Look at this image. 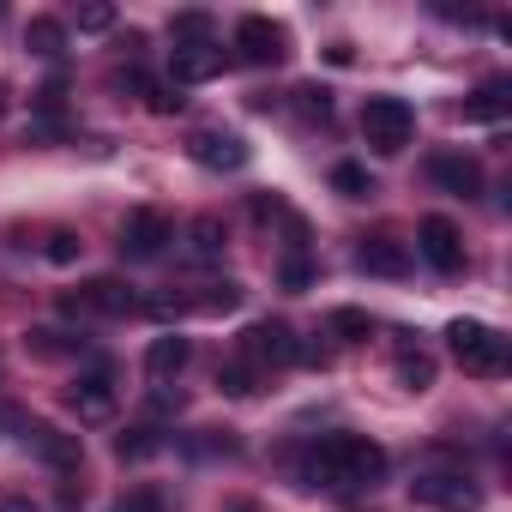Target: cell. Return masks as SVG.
I'll use <instances>...</instances> for the list:
<instances>
[{"instance_id": "15", "label": "cell", "mask_w": 512, "mask_h": 512, "mask_svg": "<svg viewBox=\"0 0 512 512\" xmlns=\"http://www.w3.org/2000/svg\"><path fill=\"white\" fill-rule=\"evenodd\" d=\"M175 91L181 85H205V79H217L223 73V49L217 43H187V49H175Z\"/></svg>"}, {"instance_id": "35", "label": "cell", "mask_w": 512, "mask_h": 512, "mask_svg": "<svg viewBox=\"0 0 512 512\" xmlns=\"http://www.w3.org/2000/svg\"><path fill=\"white\" fill-rule=\"evenodd\" d=\"M0 121H7V85H0Z\"/></svg>"}, {"instance_id": "19", "label": "cell", "mask_w": 512, "mask_h": 512, "mask_svg": "<svg viewBox=\"0 0 512 512\" xmlns=\"http://www.w3.org/2000/svg\"><path fill=\"white\" fill-rule=\"evenodd\" d=\"M398 380H404L410 392H428V386H434V356L404 344V350H398Z\"/></svg>"}, {"instance_id": "31", "label": "cell", "mask_w": 512, "mask_h": 512, "mask_svg": "<svg viewBox=\"0 0 512 512\" xmlns=\"http://www.w3.org/2000/svg\"><path fill=\"white\" fill-rule=\"evenodd\" d=\"M25 344H31V356H61V350H67V344H61V332H43V326H37V332H25Z\"/></svg>"}, {"instance_id": "10", "label": "cell", "mask_w": 512, "mask_h": 512, "mask_svg": "<svg viewBox=\"0 0 512 512\" xmlns=\"http://www.w3.org/2000/svg\"><path fill=\"white\" fill-rule=\"evenodd\" d=\"M422 260L434 266V272H464V235H458V223L452 217H428L422 223Z\"/></svg>"}, {"instance_id": "30", "label": "cell", "mask_w": 512, "mask_h": 512, "mask_svg": "<svg viewBox=\"0 0 512 512\" xmlns=\"http://www.w3.org/2000/svg\"><path fill=\"white\" fill-rule=\"evenodd\" d=\"M314 284V266L302 260V253H296V260H284V290H308Z\"/></svg>"}, {"instance_id": "18", "label": "cell", "mask_w": 512, "mask_h": 512, "mask_svg": "<svg viewBox=\"0 0 512 512\" xmlns=\"http://www.w3.org/2000/svg\"><path fill=\"white\" fill-rule=\"evenodd\" d=\"M163 452V434L157 428H127L121 440H115V458L121 464H145V458H157Z\"/></svg>"}, {"instance_id": "20", "label": "cell", "mask_w": 512, "mask_h": 512, "mask_svg": "<svg viewBox=\"0 0 512 512\" xmlns=\"http://www.w3.org/2000/svg\"><path fill=\"white\" fill-rule=\"evenodd\" d=\"M223 223L217 217H199L193 229H187V253H193V260H217V253H223Z\"/></svg>"}, {"instance_id": "24", "label": "cell", "mask_w": 512, "mask_h": 512, "mask_svg": "<svg viewBox=\"0 0 512 512\" xmlns=\"http://www.w3.org/2000/svg\"><path fill=\"white\" fill-rule=\"evenodd\" d=\"M368 332H374V320H368L362 308H338V314H332V338H344V344H362Z\"/></svg>"}, {"instance_id": "34", "label": "cell", "mask_w": 512, "mask_h": 512, "mask_svg": "<svg viewBox=\"0 0 512 512\" xmlns=\"http://www.w3.org/2000/svg\"><path fill=\"white\" fill-rule=\"evenodd\" d=\"M0 512H43V506H31V500H0Z\"/></svg>"}, {"instance_id": "7", "label": "cell", "mask_w": 512, "mask_h": 512, "mask_svg": "<svg viewBox=\"0 0 512 512\" xmlns=\"http://www.w3.org/2000/svg\"><path fill=\"white\" fill-rule=\"evenodd\" d=\"M235 49H241L247 67H278V61L290 55V49H284V25H272V19H260V13L235 25Z\"/></svg>"}, {"instance_id": "11", "label": "cell", "mask_w": 512, "mask_h": 512, "mask_svg": "<svg viewBox=\"0 0 512 512\" xmlns=\"http://www.w3.org/2000/svg\"><path fill=\"white\" fill-rule=\"evenodd\" d=\"M67 404H73L79 422H109L115 416V380L109 374H79L67 386Z\"/></svg>"}, {"instance_id": "12", "label": "cell", "mask_w": 512, "mask_h": 512, "mask_svg": "<svg viewBox=\"0 0 512 512\" xmlns=\"http://www.w3.org/2000/svg\"><path fill=\"white\" fill-rule=\"evenodd\" d=\"M356 266H362L368 278H404V272H410V247H404L398 235H368V241L356 247Z\"/></svg>"}, {"instance_id": "28", "label": "cell", "mask_w": 512, "mask_h": 512, "mask_svg": "<svg viewBox=\"0 0 512 512\" xmlns=\"http://www.w3.org/2000/svg\"><path fill=\"white\" fill-rule=\"evenodd\" d=\"M217 386H223L229 398H247V392H253V368H247V362H229V368L217 374Z\"/></svg>"}, {"instance_id": "2", "label": "cell", "mask_w": 512, "mask_h": 512, "mask_svg": "<svg viewBox=\"0 0 512 512\" xmlns=\"http://www.w3.org/2000/svg\"><path fill=\"white\" fill-rule=\"evenodd\" d=\"M362 139H368L374 151L398 157V151L416 139V109H410L404 97H368V109H362Z\"/></svg>"}, {"instance_id": "29", "label": "cell", "mask_w": 512, "mask_h": 512, "mask_svg": "<svg viewBox=\"0 0 512 512\" xmlns=\"http://www.w3.org/2000/svg\"><path fill=\"white\" fill-rule=\"evenodd\" d=\"M115 512H169V506H163V494H157V488H133Z\"/></svg>"}, {"instance_id": "1", "label": "cell", "mask_w": 512, "mask_h": 512, "mask_svg": "<svg viewBox=\"0 0 512 512\" xmlns=\"http://www.w3.org/2000/svg\"><path fill=\"white\" fill-rule=\"evenodd\" d=\"M386 476V452L368 434H320L302 458V488H332V494H362Z\"/></svg>"}, {"instance_id": "33", "label": "cell", "mask_w": 512, "mask_h": 512, "mask_svg": "<svg viewBox=\"0 0 512 512\" xmlns=\"http://www.w3.org/2000/svg\"><path fill=\"white\" fill-rule=\"evenodd\" d=\"M302 103H308V115H320V121L332 115V91H320V85H308V91H302Z\"/></svg>"}, {"instance_id": "3", "label": "cell", "mask_w": 512, "mask_h": 512, "mask_svg": "<svg viewBox=\"0 0 512 512\" xmlns=\"http://www.w3.org/2000/svg\"><path fill=\"white\" fill-rule=\"evenodd\" d=\"M410 494H416L422 506H440V512H476V500H482V488H476V476H470V470H452V464H434V470H416V482H410Z\"/></svg>"}, {"instance_id": "17", "label": "cell", "mask_w": 512, "mask_h": 512, "mask_svg": "<svg viewBox=\"0 0 512 512\" xmlns=\"http://www.w3.org/2000/svg\"><path fill=\"white\" fill-rule=\"evenodd\" d=\"M506 97H512V85H506V79H488V85L464 103V115H470V121H500V115H506Z\"/></svg>"}, {"instance_id": "22", "label": "cell", "mask_w": 512, "mask_h": 512, "mask_svg": "<svg viewBox=\"0 0 512 512\" xmlns=\"http://www.w3.org/2000/svg\"><path fill=\"white\" fill-rule=\"evenodd\" d=\"M332 187H338L344 199H368V193H374V175H368L362 163H338V169H332Z\"/></svg>"}, {"instance_id": "32", "label": "cell", "mask_w": 512, "mask_h": 512, "mask_svg": "<svg viewBox=\"0 0 512 512\" xmlns=\"http://www.w3.org/2000/svg\"><path fill=\"white\" fill-rule=\"evenodd\" d=\"M109 25H115L109 7H85V13H79V31H109Z\"/></svg>"}, {"instance_id": "27", "label": "cell", "mask_w": 512, "mask_h": 512, "mask_svg": "<svg viewBox=\"0 0 512 512\" xmlns=\"http://www.w3.org/2000/svg\"><path fill=\"white\" fill-rule=\"evenodd\" d=\"M235 302H241V284L223 278V284H211V296H199L193 308H199V314H223V308H235Z\"/></svg>"}, {"instance_id": "9", "label": "cell", "mask_w": 512, "mask_h": 512, "mask_svg": "<svg viewBox=\"0 0 512 512\" xmlns=\"http://www.w3.org/2000/svg\"><path fill=\"white\" fill-rule=\"evenodd\" d=\"M61 308H67L73 320H79V314H133V308H139V296H133L121 278H91V284H85L79 296H67Z\"/></svg>"}, {"instance_id": "13", "label": "cell", "mask_w": 512, "mask_h": 512, "mask_svg": "<svg viewBox=\"0 0 512 512\" xmlns=\"http://www.w3.org/2000/svg\"><path fill=\"white\" fill-rule=\"evenodd\" d=\"M31 452L49 464V470H79V458H85V446H79V434H61L55 422H31Z\"/></svg>"}, {"instance_id": "25", "label": "cell", "mask_w": 512, "mask_h": 512, "mask_svg": "<svg viewBox=\"0 0 512 512\" xmlns=\"http://www.w3.org/2000/svg\"><path fill=\"white\" fill-rule=\"evenodd\" d=\"M169 31H175V49H187V43H211V19H205V13H181Z\"/></svg>"}, {"instance_id": "5", "label": "cell", "mask_w": 512, "mask_h": 512, "mask_svg": "<svg viewBox=\"0 0 512 512\" xmlns=\"http://www.w3.org/2000/svg\"><path fill=\"white\" fill-rule=\"evenodd\" d=\"M296 332L284 326V320H253L247 332H241V362L247 368H290L296 362Z\"/></svg>"}, {"instance_id": "21", "label": "cell", "mask_w": 512, "mask_h": 512, "mask_svg": "<svg viewBox=\"0 0 512 512\" xmlns=\"http://www.w3.org/2000/svg\"><path fill=\"white\" fill-rule=\"evenodd\" d=\"M25 49H37V55H61V49H67V31H61L55 19H31V31H25Z\"/></svg>"}, {"instance_id": "26", "label": "cell", "mask_w": 512, "mask_h": 512, "mask_svg": "<svg viewBox=\"0 0 512 512\" xmlns=\"http://www.w3.org/2000/svg\"><path fill=\"white\" fill-rule=\"evenodd\" d=\"M79 247H85V241H79L73 229H55L43 253H49V266H73V260H79Z\"/></svg>"}, {"instance_id": "16", "label": "cell", "mask_w": 512, "mask_h": 512, "mask_svg": "<svg viewBox=\"0 0 512 512\" xmlns=\"http://www.w3.org/2000/svg\"><path fill=\"white\" fill-rule=\"evenodd\" d=\"M187 356H193V344H187L181 332H169V338H151L145 368H151V380H169V374H181V368H187Z\"/></svg>"}, {"instance_id": "14", "label": "cell", "mask_w": 512, "mask_h": 512, "mask_svg": "<svg viewBox=\"0 0 512 512\" xmlns=\"http://www.w3.org/2000/svg\"><path fill=\"white\" fill-rule=\"evenodd\" d=\"M428 175H434L446 193H458V199H476V193H482V163L464 157V151H440V157L428 163Z\"/></svg>"}, {"instance_id": "8", "label": "cell", "mask_w": 512, "mask_h": 512, "mask_svg": "<svg viewBox=\"0 0 512 512\" xmlns=\"http://www.w3.org/2000/svg\"><path fill=\"white\" fill-rule=\"evenodd\" d=\"M187 157H193L199 169H241V163H247V139L229 133V127H199V133L187 139Z\"/></svg>"}, {"instance_id": "6", "label": "cell", "mask_w": 512, "mask_h": 512, "mask_svg": "<svg viewBox=\"0 0 512 512\" xmlns=\"http://www.w3.org/2000/svg\"><path fill=\"white\" fill-rule=\"evenodd\" d=\"M169 241H175V229H169L163 211H133L121 223V260H157Z\"/></svg>"}, {"instance_id": "23", "label": "cell", "mask_w": 512, "mask_h": 512, "mask_svg": "<svg viewBox=\"0 0 512 512\" xmlns=\"http://www.w3.org/2000/svg\"><path fill=\"white\" fill-rule=\"evenodd\" d=\"M133 85L145 91V103H151V115H181V103H187V97H181L175 85H157V79H133Z\"/></svg>"}, {"instance_id": "4", "label": "cell", "mask_w": 512, "mask_h": 512, "mask_svg": "<svg viewBox=\"0 0 512 512\" xmlns=\"http://www.w3.org/2000/svg\"><path fill=\"white\" fill-rule=\"evenodd\" d=\"M452 356L464 362V374H500L506 368V338L494 332V326H482V320H452Z\"/></svg>"}]
</instances>
